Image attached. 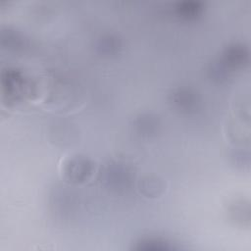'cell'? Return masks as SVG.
Instances as JSON below:
<instances>
[{"label":"cell","mask_w":251,"mask_h":251,"mask_svg":"<svg viewBox=\"0 0 251 251\" xmlns=\"http://www.w3.org/2000/svg\"><path fill=\"white\" fill-rule=\"evenodd\" d=\"M174 100L177 104H179L183 108H190L196 102V97L193 93L188 91H180L174 94Z\"/></svg>","instance_id":"3"},{"label":"cell","mask_w":251,"mask_h":251,"mask_svg":"<svg viewBox=\"0 0 251 251\" xmlns=\"http://www.w3.org/2000/svg\"><path fill=\"white\" fill-rule=\"evenodd\" d=\"M177 8L183 16H194L201 9V4L197 1H183L179 3Z\"/></svg>","instance_id":"4"},{"label":"cell","mask_w":251,"mask_h":251,"mask_svg":"<svg viewBox=\"0 0 251 251\" xmlns=\"http://www.w3.org/2000/svg\"><path fill=\"white\" fill-rule=\"evenodd\" d=\"M91 172V163L84 158H75L67 164L66 174L73 181H83L87 179Z\"/></svg>","instance_id":"1"},{"label":"cell","mask_w":251,"mask_h":251,"mask_svg":"<svg viewBox=\"0 0 251 251\" xmlns=\"http://www.w3.org/2000/svg\"><path fill=\"white\" fill-rule=\"evenodd\" d=\"M163 188V185L161 183L160 181L156 180V179H151V178H147L146 180L143 181V185H142V189L146 191L147 194L149 195H154V194H158L159 190H161Z\"/></svg>","instance_id":"5"},{"label":"cell","mask_w":251,"mask_h":251,"mask_svg":"<svg viewBox=\"0 0 251 251\" xmlns=\"http://www.w3.org/2000/svg\"><path fill=\"white\" fill-rule=\"evenodd\" d=\"M142 243L140 248L144 249H168L170 248L166 241H160L159 239H149L140 242Z\"/></svg>","instance_id":"6"},{"label":"cell","mask_w":251,"mask_h":251,"mask_svg":"<svg viewBox=\"0 0 251 251\" xmlns=\"http://www.w3.org/2000/svg\"><path fill=\"white\" fill-rule=\"evenodd\" d=\"M104 181L108 182L112 186H122L128 181V171L119 164H111L102 173Z\"/></svg>","instance_id":"2"}]
</instances>
